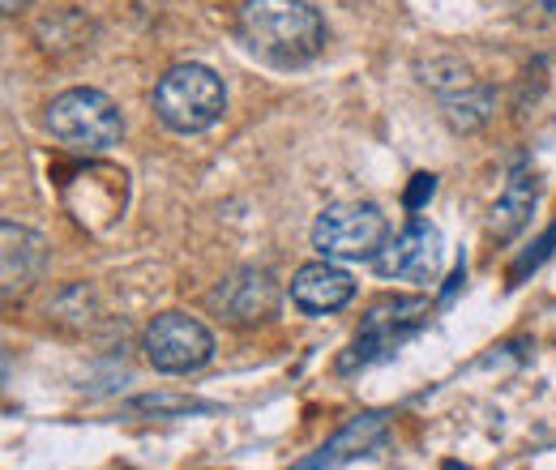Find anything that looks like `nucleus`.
Returning a JSON list of instances; mask_svg holds the SVG:
<instances>
[{
    "mask_svg": "<svg viewBox=\"0 0 556 470\" xmlns=\"http://www.w3.org/2000/svg\"><path fill=\"white\" fill-rule=\"evenodd\" d=\"M141 351L154 372L189 377L214 359V334L189 313H159L141 334Z\"/></svg>",
    "mask_w": 556,
    "mask_h": 470,
    "instance_id": "obj_5",
    "label": "nucleus"
},
{
    "mask_svg": "<svg viewBox=\"0 0 556 470\" xmlns=\"http://www.w3.org/2000/svg\"><path fill=\"white\" fill-rule=\"evenodd\" d=\"M428 321V300H386V304H377L368 317H364V326H359V334L351 342V351L343 355V372H355V368H364V364H372V359H386L390 351H399L407 338L416 334L419 326Z\"/></svg>",
    "mask_w": 556,
    "mask_h": 470,
    "instance_id": "obj_6",
    "label": "nucleus"
},
{
    "mask_svg": "<svg viewBox=\"0 0 556 470\" xmlns=\"http://www.w3.org/2000/svg\"><path fill=\"white\" fill-rule=\"evenodd\" d=\"M291 304L300 313H313V317H326V313H339L355 300V278L343 266H334L330 257L313 262V266H300L291 287H287Z\"/></svg>",
    "mask_w": 556,
    "mask_h": 470,
    "instance_id": "obj_10",
    "label": "nucleus"
},
{
    "mask_svg": "<svg viewBox=\"0 0 556 470\" xmlns=\"http://www.w3.org/2000/svg\"><path fill=\"white\" fill-rule=\"evenodd\" d=\"M154 116L172 134H206L227 112L223 77L206 65H172L154 81Z\"/></svg>",
    "mask_w": 556,
    "mask_h": 470,
    "instance_id": "obj_2",
    "label": "nucleus"
},
{
    "mask_svg": "<svg viewBox=\"0 0 556 470\" xmlns=\"http://www.w3.org/2000/svg\"><path fill=\"white\" fill-rule=\"evenodd\" d=\"M535 205H540V180H535V172L518 167V172L505 180V189H501L496 205H492L488 231H492L496 240H514V236H518V231L531 223Z\"/></svg>",
    "mask_w": 556,
    "mask_h": 470,
    "instance_id": "obj_13",
    "label": "nucleus"
},
{
    "mask_svg": "<svg viewBox=\"0 0 556 470\" xmlns=\"http://www.w3.org/2000/svg\"><path fill=\"white\" fill-rule=\"evenodd\" d=\"M432 193H437V176H416V185L407 189V209H419Z\"/></svg>",
    "mask_w": 556,
    "mask_h": 470,
    "instance_id": "obj_15",
    "label": "nucleus"
},
{
    "mask_svg": "<svg viewBox=\"0 0 556 470\" xmlns=\"http://www.w3.org/2000/svg\"><path fill=\"white\" fill-rule=\"evenodd\" d=\"M48 134L77 154H108L125 137V116L121 107L90 86H77L52 99L48 107Z\"/></svg>",
    "mask_w": 556,
    "mask_h": 470,
    "instance_id": "obj_3",
    "label": "nucleus"
},
{
    "mask_svg": "<svg viewBox=\"0 0 556 470\" xmlns=\"http://www.w3.org/2000/svg\"><path fill=\"white\" fill-rule=\"evenodd\" d=\"M377 274L390 278V282H437L441 266H445V244H441V231L424 218H412L399 236H390V244L377 253Z\"/></svg>",
    "mask_w": 556,
    "mask_h": 470,
    "instance_id": "obj_7",
    "label": "nucleus"
},
{
    "mask_svg": "<svg viewBox=\"0 0 556 470\" xmlns=\"http://www.w3.org/2000/svg\"><path fill=\"white\" fill-rule=\"evenodd\" d=\"M450 65V77H441V68H424L428 77L424 81H432V90L441 94V112H445V120L458 129V134H476V129H484L488 116H492V90L480 86L476 77H471V68L458 65V61H445Z\"/></svg>",
    "mask_w": 556,
    "mask_h": 470,
    "instance_id": "obj_9",
    "label": "nucleus"
},
{
    "mask_svg": "<svg viewBox=\"0 0 556 470\" xmlns=\"http://www.w3.org/2000/svg\"><path fill=\"white\" fill-rule=\"evenodd\" d=\"M210 308L231 321V326H257L266 321L278 308V287L270 278V269L244 266L236 269L231 278H223L214 291H210Z\"/></svg>",
    "mask_w": 556,
    "mask_h": 470,
    "instance_id": "obj_8",
    "label": "nucleus"
},
{
    "mask_svg": "<svg viewBox=\"0 0 556 470\" xmlns=\"http://www.w3.org/2000/svg\"><path fill=\"white\" fill-rule=\"evenodd\" d=\"M240 39L275 68H300L321 56L326 22L308 0H249L240 9Z\"/></svg>",
    "mask_w": 556,
    "mask_h": 470,
    "instance_id": "obj_1",
    "label": "nucleus"
},
{
    "mask_svg": "<svg viewBox=\"0 0 556 470\" xmlns=\"http://www.w3.org/2000/svg\"><path fill=\"white\" fill-rule=\"evenodd\" d=\"M386 441H390V419H386L381 410H364V415H355V419H351L339 436H330L313 458H300L295 467L300 470L351 467V462H359V458L381 454V449H386Z\"/></svg>",
    "mask_w": 556,
    "mask_h": 470,
    "instance_id": "obj_11",
    "label": "nucleus"
},
{
    "mask_svg": "<svg viewBox=\"0 0 556 470\" xmlns=\"http://www.w3.org/2000/svg\"><path fill=\"white\" fill-rule=\"evenodd\" d=\"M390 244V218L372 202H334L313 223V249L330 262H377Z\"/></svg>",
    "mask_w": 556,
    "mask_h": 470,
    "instance_id": "obj_4",
    "label": "nucleus"
},
{
    "mask_svg": "<svg viewBox=\"0 0 556 470\" xmlns=\"http://www.w3.org/2000/svg\"><path fill=\"white\" fill-rule=\"evenodd\" d=\"M193 410H214L202 398H185V394H141L134 403H125V415H154V419H167V415H193Z\"/></svg>",
    "mask_w": 556,
    "mask_h": 470,
    "instance_id": "obj_14",
    "label": "nucleus"
},
{
    "mask_svg": "<svg viewBox=\"0 0 556 470\" xmlns=\"http://www.w3.org/2000/svg\"><path fill=\"white\" fill-rule=\"evenodd\" d=\"M43 262H48V244L30 231V227H17L13 218L0 223V291L4 295H17L26 291L39 274H43Z\"/></svg>",
    "mask_w": 556,
    "mask_h": 470,
    "instance_id": "obj_12",
    "label": "nucleus"
}]
</instances>
